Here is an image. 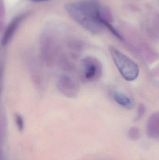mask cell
Here are the masks:
<instances>
[{"instance_id":"6da1fadb","label":"cell","mask_w":159,"mask_h":160,"mask_svg":"<svg viewBox=\"0 0 159 160\" xmlns=\"http://www.w3.org/2000/svg\"><path fill=\"white\" fill-rule=\"evenodd\" d=\"M65 9L70 17L79 25L94 34L104 29V21L100 8L89 0H82L65 4Z\"/></svg>"},{"instance_id":"7a4b0ae2","label":"cell","mask_w":159,"mask_h":160,"mask_svg":"<svg viewBox=\"0 0 159 160\" xmlns=\"http://www.w3.org/2000/svg\"><path fill=\"white\" fill-rule=\"evenodd\" d=\"M109 51L119 72L124 79L133 81L138 78L140 69L135 62L115 46H109Z\"/></svg>"},{"instance_id":"3957f363","label":"cell","mask_w":159,"mask_h":160,"mask_svg":"<svg viewBox=\"0 0 159 160\" xmlns=\"http://www.w3.org/2000/svg\"><path fill=\"white\" fill-rule=\"evenodd\" d=\"M80 74L84 82H91L98 81L103 74L102 64L95 57H85L80 62Z\"/></svg>"},{"instance_id":"277c9868","label":"cell","mask_w":159,"mask_h":160,"mask_svg":"<svg viewBox=\"0 0 159 160\" xmlns=\"http://www.w3.org/2000/svg\"><path fill=\"white\" fill-rule=\"evenodd\" d=\"M59 90L67 98H74L79 94L80 87L77 82L68 75H62L58 81Z\"/></svg>"},{"instance_id":"5b68a950","label":"cell","mask_w":159,"mask_h":160,"mask_svg":"<svg viewBox=\"0 0 159 160\" xmlns=\"http://www.w3.org/2000/svg\"><path fill=\"white\" fill-rule=\"evenodd\" d=\"M147 137L150 139H158L159 137V113L155 112L147 120L146 127Z\"/></svg>"},{"instance_id":"8992f818","label":"cell","mask_w":159,"mask_h":160,"mask_svg":"<svg viewBox=\"0 0 159 160\" xmlns=\"http://www.w3.org/2000/svg\"><path fill=\"white\" fill-rule=\"evenodd\" d=\"M112 97L116 103L127 110H132L135 106L133 100L121 91L114 90Z\"/></svg>"},{"instance_id":"52a82bcc","label":"cell","mask_w":159,"mask_h":160,"mask_svg":"<svg viewBox=\"0 0 159 160\" xmlns=\"http://www.w3.org/2000/svg\"><path fill=\"white\" fill-rule=\"evenodd\" d=\"M23 18V16L16 17L9 23L2 38V44L3 46H5L9 42Z\"/></svg>"},{"instance_id":"ba28073f","label":"cell","mask_w":159,"mask_h":160,"mask_svg":"<svg viewBox=\"0 0 159 160\" xmlns=\"http://www.w3.org/2000/svg\"><path fill=\"white\" fill-rule=\"evenodd\" d=\"M128 135L129 139L132 141H137L141 137L140 130L137 127H132L129 130Z\"/></svg>"},{"instance_id":"9c48e42d","label":"cell","mask_w":159,"mask_h":160,"mask_svg":"<svg viewBox=\"0 0 159 160\" xmlns=\"http://www.w3.org/2000/svg\"><path fill=\"white\" fill-rule=\"evenodd\" d=\"M146 111V108L144 104H143V103L139 104L138 109H137V114L134 118V121H138L141 118H143L145 113Z\"/></svg>"},{"instance_id":"30bf717a","label":"cell","mask_w":159,"mask_h":160,"mask_svg":"<svg viewBox=\"0 0 159 160\" xmlns=\"http://www.w3.org/2000/svg\"><path fill=\"white\" fill-rule=\"evenodd\" d=\"M15 119L19 131L22 132L24 130V121L22 117L20 115L16 114L15 116Z\"/></svg>"},{"instance_id":"8fae6325","label":"cell","mask_w":159,"mask_h":160,"mask_svg":"<svg viewBox=\"0 0 159 160\" xmlns=\"http://www.w3.org/2000/svg\"><path fill=\"white\" fill-rule=\"evenodd\" d=\"M30 1H32L34 2H43V1H48V0H30Z\"/></svg>"}]
</instances>
